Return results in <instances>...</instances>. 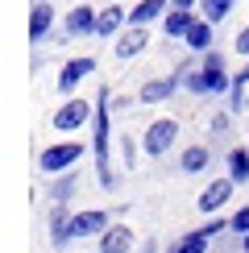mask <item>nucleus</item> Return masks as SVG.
I'll return each mask as SVG.
<instances>
[{
  "mask_svg": "<svg viewBox=\"0 0 249 253\" xmlns=\"http://www.w3.org/2000/svg\"><path fill=\"white\" fill-rule=\"evenodd\" d=\"M91 150H96L100 187H104V191H112V187H117V174H112V166H108V87H104L100 100H96V141H91Z\"/></svg>",
  "mask_w": 249,
  "mask_h": 253,
  "instance_id": "nucleus-1",
  "label": "nucleus"
},
{
  "mask_svg": "<svg viewBox=\"0 0 249 253\" xmlns=\"http://www.w3.org/2000/svg\"><path fill=\"white\" fill-rule=\"evenodd\" d=\"M79 158H83L79 141H58V145H46V150H42L38 166H42V174H67V170L79 166Z\"/></svg>",
  "mask_w": 249,
  "mask_h": 253,
  "instance_id": "nucleus-2",
  "label": "nucleus"
},
{
  "mask_svg": "<svg viewBox=\"0 0 249 253\" xmlns=\"http://www.w3.org/2000/svg\"><path fill=\"white\" fill-rule=\"evenodd\" d=\"M174 141H179V121H174V117H158L150 129H145L141 150L150 154V158H162L166 150H174Z\"/></svg>",
  "mask_w": 249,
  "mask_h": 253,
  "instance_id": "nucleus-3",
  "label": "nucleus"
},
{
  "mask_svg": "<svg viewBox=\"0 0 249 253\" xmlns=\"http://www.w3.org/2000/svg\"><path fill=\"white\" fill-rule=\"evenodd\" d=\"M87 121H91V104H87V100H79V96H75V100L67 96V104L54 112V121H50V125H54L58 133H75V129H83Z\"/></svg>",
  "mask_w": 249,
  "mask_h": 253,
  "instance_id": "nucleus-4",
  "label": "nucleus"
},
{
  "mask_svg": "<svg viewBox=\"0 0 249 253\" xmlns=\"http://www.w3.org/2000/svg\"><path fill=\"white\" fill-rule=\"evenodd\" d=\"M104 228H108V212H100V208H87V212H75V216H71V241L100 237Z\"/></svg>",
  "mask_w": 249,
  "mask_h": 253,
  "instance_id": "nucleus-5",
  "label": "nucleus"
},
{
  "mask_svg": "<svg viewBox=\"0 0 249 253\" xmlns=\"http://www.w3.org/2000/svg\"><path fill=\"white\" fill-rule=\"evenodd\" d=\"M200 75H204L208 96H220V91H228V87H233V79H228V71H224V58H220V54H212V50H208V58H204Z\"/></svg>",
  "mask_w": 249,
  "mask_h": 253,
  "instance_id": "nucleus-6",
  "label": "nucleus"
},
{
  "mask_svg": "<svg viewBox=\"0 0 249 253\" xmlns=\"http://www.w3.org/2000/svg\"><path fill=\"white\" fill-rule=\"evenodd\" d=\"M91 71H96V62H91V58H71L67 67L58 71V91H62V96H75L79 79H87Z\"/></svg>",
  "mask_w": 249,
  "mask_h": 253,
  "instance_id": "nucleus-7",
  "label": "nucleus"
},
{
  "mask_svg": "<svg viewBox=\"0 0 249 253\" xmlns=\"http://www.w3.org/2000/svg\"><path fill=\"white\" fill-rule=\"evenodd\" d=\"M233 187H237L233 178H216V183H208V187H204V195H200V212H208V216L220 212L228 199H233Z\"/></svg>",
  "mask_w": 249,
  "mask_h": 253,
  "instance_id": "nucleus-8",
  "label": "nucleus"
},
{
  "mask_svg": "<svg viewBox=\"0 0 249 253\" xmlns=\"http://www.w3.org/2000/svg\"><path fill=\"white\" fill-rule=\"evenodd\" d=\"M133 249V228L129 224H108L100 233V253H129Z\"/></svg>",
  "mask_w": 249,
  "mask_h": 253,
  "instance_id": "nucleus-9",
  "label": "nucleus"
},
{
  "mask_svg": "<svg viewBox=\"0 0 249 253\" xmlns=\"http://www.w3.org/2000/svg\"><path fill=\"white\" fill-rule=\"evenodd\" d=\"M145 46H150V34H145V25H133L129 34H121V42H117V58H137Z\"/></svg>",
  "mask_w": 249,
  "mask_h": 253,
  "instance_id": "nucleus-10",
  "label": "nucleus"
},
{
  "mask_svg": "<svg viewBox=\"0 0 249 253\" xmlns=\"http://www.w3.org/2000/svg\"><path fill=\"white\" fill-rule=\"evenodd\" d=\"M179 87V79H150V83H141V91H137V100L141 104H162V100H170V91Z\"/></svg>",
  "mask_w": 249,
  "mask_h": 253,
  "instance_id": "nucleus-11",
  "label": "nucleus"
},
{
  "mask_svg": "<svg viewBox=\"0 0 249 253\" xmlns=\"http://www.w3.org/2000/svg\"><path fill=\"white\" fill-rule=\"evenodd\" d=\"M50 25H54V8H50V0H38L34 4V13H29V38H46L50 34Z\"/></svg>",
  "mask_w": 249,
  "mask_h": 253,
  "instance_id": "nucleus-12",
  "label": "nucleus"
},
{
  "mask_svg": "<svg viewBox=\"0 0 249 253\" xmlns=\"http://www.w3.org/2000/svg\"><path fill=\"white\" fill-rule=\"evenodd\" d=\"M191 25H195V17L183 13V8H166V17H162V34L166 38H187Z\"/></svg>",
  "mask_w": 249,
  "mask_h": 253,
  "instance_id": "nucleus-13",
  "label": "nucleus"
},
{
  "mask_svg": "<svg viewBox=\"0 0 249 253\" xmlns=\"http://www.w3.org/2000/svg\"><path fill=\"white\" fill-rule=\"evenodd\" d=\"M96 17H100V13H91L87 4L71 8V17H67V34H71V38H79V34H96Z\"/></svg>",
  "mask_w": 249,
  "mask_h": 253,
  "instance_id": "nucleus-14",
  "label": "nucleus"
},
{
  "mask_svg": "<svg viewBox=\"0 0 249 253\" xmlns=\"http://www.w3.org/2000/svg\"><path fill=\"white\" fill-rule=\"evenodd\" d=\"M158 17H166V0H141L129 13V25H150V21H158Z\"/></svg>",
  "mask_w": 249,
  "mask_h": 253,
  "instance_id": "nucleus-15",
  "label": "nucleus"
},
{
  "mask_svg": "<svg viewBox=\"0 0 249 253\" xmlns=\"http://www.w3.org/2000/svg\"><path fill=\"white\" fill-rule=\"evenodd\" d=\"M228 178H233V183H249V150L245 145L228 150Z\"/></svg>",
  "mask_w": 249,
  "mask_h": 253,
  "instance_id": "nucleus-16",
  "label": "nucleus"
},
{
  "mask_svg": "<svg viewBox=\"0 0 249 253\" xmlns=\"http://www.w3.org/2000/svg\"><path fill=\"white\" fill-rule=\"evenodd\" d=\"M183 42H187L191 50H200V54H208V50H212V21H195L191 34H187Z\"/></svg>",
  "mask_w": 249,
  "mask_h": 253,
  "instance_id": "nucleus-17",
  "label": "nucleus"
},
{
  "mask_svg": "<svg viewBox=\"0 0 249 253\" xmlns=\"http://www.w3.org/2000/svg\"><path fill=\"white\" fill-rule=\"evenodd\" d=\"M208 158H212V154H208L204 145H187V150H183V158H179V166H183L187 174H200L204 166H208Z\"/></svg>",
  "mask_w": 249,
  "mask_h": 253,
  "instance_id": "nucleus-18",
  "label": "nucleus"
},
{
  "mask_svg": "<svg viewBox=\"0 0 249 253\" xmlns=\"http://www.w3.org/2000/svg\"><path fill=\"white\" fill-rule=\"evenodd\" d=\"M121 21H124V13H121L117 4H112V8H104V13L96 17V34H100V38H112V34L121 29Z\"/></svg>",
  "mask_w": 249,
  "mask_h": 253,
  "instance_id": "nucleus-19",
  "label": "nucleus"
},
{
  "mask_svg": "<svg viewBox=\"0 0 249 253\" xmlns=\"http://www.w3.org/2000/svg\"><path fill=\"white\" fill-rule=\"evenodd\" d=\"M208 241H212V237H208L204 228H195V233H187L170 253H208Z\"/></svg>",
  "mask_w": 249,
  "mask_h": 253,
  "instance_id": "nucleus-20",
  "label": "nucleus"
},
{
  "mask_svg": "<svg viewBox=\"0 0 249 253\" xmlns=\"http://www.w3.org/2000/svg\"><path fill=\"white\" fill-rule=\"evenodd\" d=\"M75 187H79V174H75V170H67V174L54 183V191H50V195H54V204H67V199L75 195Z\"/></svg>",
  "mask_w": 249,
  "mask_h": 253,
  "instance_id": "nucleus-21",
  "label": "nucleus"
},
{
  "mask_svg": "<svg viewBox=\"0 0 249 253\" xmlns=\"http://www.w3.org/2000/svg\"><path fill=\"white\" fill-rule=\"evenodd\" d=\"M200 8H204V21H224L228 17V8H233V0H200Z\"/></svg>",
  "mask_w": 249,
  "mask_h": 253,
  "instance_id": "nucleus-22",
  "label": "nucleus"
},
{
  "mask_svg": "<svg viewBox=\"0 0 249 253\" xmlns=\"http://www.w3.org/2000/svg\"><path fill=\"white\" fill-rule=\"evenodd\" d=\"M228 228H233L237 237H245V233H249V204L241 208V212H233V216H228Z\"/></svg>",
  "mask_w": 249,
  "mask_h": 253,
  "instance_id": "nucleus-23",
  "label": "nucleus"
},
{
  "mask_svg": "<svg viewBox=\"0 0 249 253\" xmlns=\"http://www.w3.org/2000/svg\"><path fill=\"white\" fill-rule=\"evenodd\" d=\"M187 91H195V96H208V87H204V75L195 71V75H187Z\"/></svg>",
  "mask_w": 249,
  "mask_h": 253,
  "instance_id": "nucleus-24",
  "label": "nucleus"
},
{
  "mask_svg": "<svg viewBox=\"0 0 249 253\" xmlns=\"http://www.w3.org/2000/svg\"><path fill=\"white\" fill-rule=\"evenodd\" d=\"M237 54H249V25L237 34Z\"/></svg>",
  "mask_w": 249,
  "mask_h": 253,
  "instance_id": "nucleus-25",
  "label": "nucleus"
},
{
  "mask_svg": "<svg viewBox=\"0 0 249 253\" xmlns=\"http://www.w3.org/2000/svg\"><path fill=\"white\" fill-rule=\"evenodd\" d=\"M124 162H129V166L137 162V145H133V137H124Z\"/></svg>",
  "mask_w": 249,
  "mask_h": 253,
  "instance_id": "nucleus-26",
  "label": "nucleus"
},
{
  "mask_svg": "<svg viewBox=\"0 0 249 253\" xmlns=\"http://www.w3.org/2000/svg\"><path fill=\"white\" fill-rule=\"evenodd\" d=\"M220 228H228V220H208V224H204V233H208V237H216Z\"/></svg>",
  "mask_w": 249,
  "mask_h": 253,
  "instance_id": "nucleus-27",
  "label": "nucleus"
},
{
  "mask_svg": "<svg viewBox=\"0 0 249 253\" xmlns=\"http://www.w3.org/2000/svg\"><path fill=\"white\" fill-rule=\"evenodd\" d=\"M233 83H241V87H249V62L241 67V75H233Z\"/></svg>",
  "mask_w": 249,
  "mask_h": 253,
  "instance_id": "nucleus-28",
  "label": "nucleus"
},
{
  "mask_svg": "<svg viewBox=\"0 0 249 253\" xmlns=\"http://www.w3.org/2000/svg\"><path fill=\"white\" fill-rule=\"evenodd\" d=\"M170 8H183V13H191V8H195V0H170Z\"/></svg>",
  "mask_w": 249,
  "mask_h": 253,
  "instance_id": "nucleus-29",
  "label": "nucleus"
},
{
  "mask_svg": "<svg viewBox=\"0 0 249 253\" xmlns=\"http://www.w3.org/2000/svg\"><path fill=\"white\" fill-rule=\"evenodd\" d=\"M241 253H249V233H245V237H241Z\"/></svg>",
  "mask_w": 249,
  "mask_h": 253,
  "instance_id": "nucleus-30",
  "label": "nucleus"
},
{
  "mask_svg": "<svg viewBox=\"0 0 249 253\" xmlns=\"http://www.w3.org/2000/svg\"><path fill=\"white\" fill-rule=\"evenodd\" d=\"M245 108H249V104H245Z\"/></svg>",
  "mask_w": 249,
  "mask_h": 253,
  "instance_id": "nucleus-31",
  "label": "nucleus"
}]
</instances>
